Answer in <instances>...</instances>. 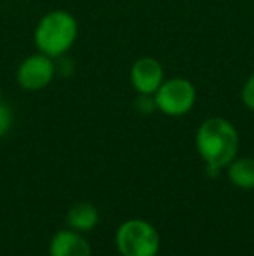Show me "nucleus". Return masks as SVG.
Segmentation results:
<instances>
[{
    "label": "nucleus",
    "instance_id": "1",
    "mask_svg": "<svg viewBox=\"0 0 254 256\" xmlns=\"http://www.w3.org/2000/svg\"><path fill=\"white\" fill-rule=\"evenodd\" d=\"M197 152L206 162L207 174L216 178L223 168H228L239 152V131L228 118L209 117L199 126L195 134Z\"/></svg>",
    "mask_w": 254,
    "mask_h": 256
},
{
    "label": "nucleus",
    "instance_id": "2",
    "mask_svg": "<svg viewBox=\"0 0 254 256\" xmlns=\"http://www.w3.org/2000/svg\"><path fill=\"white\" fill-rule=\"evenodd\" d=\"M78 37L77 18L64 9L45 12L33 30V42L38 52L58 60L70 52Z\"/></svg>",
    "mask_w": 254,
    "mask_h": 256
},
{
    "label": "nucleus",
    "instance_id": "3",
    "mask_svg": "<svg viewBox=\"0 0 254 256\" xmlns=\"http://www.w3.org/2000/svg\"><path fill=\"white\" fill-rule=\"evenodd\" d=\"M115 246L122 256H157L160 237L152 223L132 218L117 228Z\"/></svg>",
    "mask_w": 254,
    "mask_h": 256
},
{
    "label": "nucleus",
    "instance_id": "4",
    "mask_svg": "<svg viewBox=\"0 0 254 256\" xmlns=\"http://www.w3.org/2000/svg\"><path fill=\"white\" fill-rule=\"evenodd\" d=\"M155 98L157 110L167 117H183L197 103V89L192 80L185 77H173L166 78L162 82Z\"/></svg>",
    "mask_w": 254,
    "mask_h": 256
},
{
    "label": "nucleus",
    "instance_id": "5",
    "mask_svg": "<svg viewBox=\"0 0 254 256\" xmlns=\"http://www.w3.org/2000/svg\"><path fill=\"white\" fill-rule=\"evenodd\" d=\"M56 77V60L42 52L26 56L16 70V82L23 91L37 92L45 89Z\"/></svg>",
    "mask_w": 254,
    "mask_h": 256
},
{
    "label": "nucleus",
    "instance_id": "6",
    "mask_svg": "<svg viewBox=\"0 0 254 256\" xmlns=\"http://www.w3.org/2000/svg\"><path fill=\"white\" fill-rule=\"evenodd\" d=\"M129 80L136 94H155L166 77L162 64L155 58L141 56L132 63L129 70Z\"/></svg>",
    "mask_w": 254,
    "mask_h": 256
},
{
    "label": "nucleus",
    "instance_id": "7",
    "mask_svg": "<svg viewBox=\"0 0 254 256\" xmlns=\"http://www.w3.org/2000/svg\"><path fill=\"white\" fill-rule=\"evenodd\" d=\"M49 256H92V251L84 234L73 228H64L52 236Z\"/></svg>",
    "mask_w": 254,
    "mask_h": 256
},
{
    "label": "nucleus",
    "instance_id": "8",
    "mask_svg": "<svg viewBox=\"0 0 254 256\" xmlns=\"http://www.w3.org/2000/svg\"><path fill=\"white\" fill-rule=\"evenodd\" d=\"M66 223L77 232H89L99 223V211L91 202H78L66 212Z\"/></svg>",
    "mask_w": 254,
    "mask_h": 256
},
{
    "label": "nucleus",
    "instance_id": "9",
    "mask_svg": "<svg viewBox=\"0 0 254 256\" xmlns=\"http://www.w3.org/2000/svg\"><path fill=\"white\" fill-rule=\"evenodd\" d=\"M228 178L237 188L253 190L254 188V158L235 157L228 164Z\"/></svg>",
    "mask_w": 254,
    "mask_h": 256
},
{
    "label": "nucleus",
    "instance_id": "10",
    "mask_svg": "<svg viewBox=\"0 0 254 256\" xmlns=\"http://www.w3.org/2000/svg\"><path fill=\"white\" fill-rule=\"evenodd\" d=\"M241 100L244 103V106L248 110L254 112V72L246 78V82L242 84L241 89Z\"/></svg>",
    "mask_w": 254,
    "mask_h": 256
},
{
    "label": "nucleus",
    "instance_id": "11",
    "mask_svg": "<svg viewBox=\"0 0 254 256\" xmlns=\"http://www.w3.org/2000/svg\"><path fill=\"white\" fill-rule=\"evenodd\" d=\"M134 108H136V112L141 115H150L152 112H155L157 104H155L153 94H138L134 100Z\"/></svg>",
    "mask_w": 254,
    "mask_h": 256
},
{
    "label": "nucleus",
    "instance_id": "12",
    "mask_svg": "<svg viewBox=\"0 0 254 256\" xmlns=\"http://www.w3.org/2000/svg\"><path fill=\"white\" fill-rule=\"evenodd\" d=\"M12 120H14L12 110L5 103H0V138H3L9 132Z\"/></svg>",
    "mask_w": 254,
    "mask_h": 256
},
{
    "label": "nucleus",
    "instance_id": "13",
    "mask_svg": "<svg viewBox=\"0 0 254 256\" xmlns=\"http://www.w3.org/2000/svg\"><path fill=\"white\" fill-rule=\"evenodd\" d=\"M75 72V64L70 58L64 54V56L56 60V75H61V77H71Z\"/></svg>",
    "mask_w": 254,
    "mask_h": 256
},
{
    "label": "nucleus",
    "instance_id": "14",
    "mask_svg": "<svg viewBox=\"0 0 254 256\" xmlns=\"http://www.w3.org/2000/svg\"><path fill=\"white\" fill-rule=\"evenodd\" d=\"M0 103H3V100H2V88H0Z\"/></svg>",
    "mask_w": 254,
    "mask_h": 256
}]
</instances>
